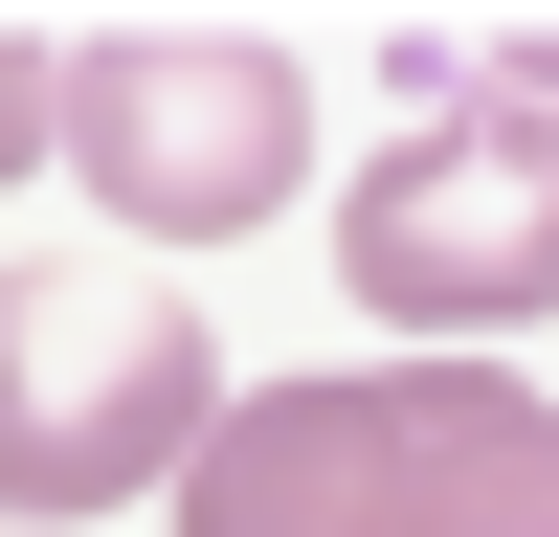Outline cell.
<instances>
[{
    "mask_svg": "<svg viewBox=\"0 0 559 537\" xmlns=\"http://www.w3.org/2000/svg\"><path fill=\"white\" fill-rule=\"evenodd\" d=\"M179 537H559V403L492 358H358L202 426Z\"/></svg>",
    "mask_w": 559,
    "mask_h": 537,
    "instance_id": "obj_1",
    "label": "cell"
},
{
    "mask_svg": "<svg viewBox=\"0 0 559 537\" xmlns=\"http://www.w3.org/2000/svg\"><path fill=\"white\" fill-rule=\"evenodd\" d=\"M202 313L134 268H0V537H68L112 492L202 470Z\"/></svg>",
    "mask_w": 559,
    "mask_h": 537,
    "instance_id": "obj_2",
    "label": "cell"
},
{
    "mask_svg": "<svg viewBox=\"0 0 559 537\" xmlns=\"http://www.w3.org/2000/svg\"><path fill=\"white\" fill-rule=\"evenodd\" d=\"M313 157V90L269 23H90L68 45V179L112 224H179V247H224V224H269Z\"/></svg>",
    "mask_w": 559,
    "mask_h": 537,
    "instance_id": "obj_3",
    "label": "cell"
},
{
    "mask_svg": "<svg viewBox=\"0 0 559 537\" xmlns=\"http://www.w3.org/2000/svg\"><path fill=\"white\" fill-rule=\"evenodd\" d=\"M336 268L403 336H515V313H559V112H426V134H381V179L336 202Z\"/></svg>",
    "mask_w": 559,
    "mask_h": 537,
    "instance_id": "obj_4",
    "label": "cell"
},
{
    "mask_svg": "<svg viewBox=\"0 0 559 537\" xmlns=\"http://www.w3.org/2000/svg\"><path fill=\"white\" fill-rule=\"evenodd\" d=\"M23 157H68V45L0 23V179H23Z\"/></svg>",
    "mask_w": 559,
    "mask_h": 537,
    "instance_id": "obj_5",
    "label": "cell"
},
{
    "mask_svg": "<svg viewBox=\"0 0 559 537\" xmlns=\"http://www.w3.org/2000/svg\"><path fill=\"white\" fill-rule=\"evenodd\" d=\"M492 68H515V112H559V23H515V45H492Z\"/></svg>",
    "mask_w": 559,
    "mask_h": 537,
    "instance_id": "obj_6",
    "label": "cell"
}]
</instances>
